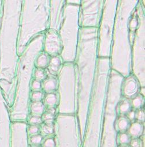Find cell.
<instances>
[{"mask_svg": "<svg viewBox=\"0 0 145 147\" xmlns=\"http://www.w3.org/2000/svg\"><path fill=\"white\" fill-rule=\"evenodd\" d=\"M132 108L130 99L122 96L117 106V112L119 115H126Z\"/></svg>", "mask_w": 145, "mask_h": 147, "instance_id": "obj_21", "label": "cell"}, {"mask_svg": "<svg viewBox=\"0 0 145 147\" xmlns=\"http://www.w3.org/2000/svg\"><path fill=\"white\" fill-rule=\"evenodd\" d=\"M140 87L138 79L131 73L123 78L121 85L122 96L131 99L139 93Z\"/></svg>", "mask_w": 145, "mask_h": 147, "instance_id": "obj_16", "label": "cell"}, {"mask_svg": "<svg viewBox=\"0 0 145 147\" xmlns=\"http://www.w3.org/2000/svg\"><path fill=\"white\" fill-rule=\"evenodd\" d=\"M26 122L29 125H40L42 122V119L41 115L35 114H29L27 119Z\"/></svg>", "mask_w": 145, "mask_h": 147, "instance_id": "obj_31", "label": "cell"}, {"mask_svg": "<svg viewBox=\"0 0 145 147\" xmlns=\"http://www.w3.org/2000/svg\"><path fill=\"white\" fill-rule=\"evenodd\" d=\"M110 71L109 57H98L81 147H100Z\"/></svg>", "mask_w": 145, "mask_h": 147, "instance_id": "obj_4", "label": "cell"}, {"mask_svg": "<svg viewBox=\"0 0 145 147\" xmlns=\"http://www.w3.org/2000/svg\"><path fill=\"white\" fill-rule=\"evenodd\" d=\"M58 86L57 76H51L46 77L42 81V90L45 93L55 92Z\"/></svg>", "mask_w": 145, "mask_h": 147, "instance_id": "obj_20", "label": "cell"}, {"mask_svg": "<svg viewBox=\"0 0 145 147\" xmlns=\"http://www.w3.org/2000/svg\"><path fill=\"white\" fill-rule=\"evenodd\" d=\"M63 63V61L60 55L50 56L49 65L46 68L47 72L52 76H57Z\"/></svg>", "mask_w": 145, "mask_h": 147, "instance_id": "obj_19", "label": "cell"}, {"mask_svg": "<svg viewBox=\"0 0 145 147\" xmlns=\"http://www.w3.org/2000/svg\"><path fill=\"white\" fill-rule=\"evenodd\" d=\"M42 147H56L54 138L49 137L44 140L41 143Z\"/></svg>", "mask_w": 145, "mask_h": 147, "instance_id": "obj_38", "label": "cell"}, {"mask_svg": "<svg viewBox=\"0 0 145 147\" xmlns=\"http://www.w3.org/2000/svg\"><path fill=\"white\" fill-rule=\"evenodd\" d=\"M43 102L45 106V107H56L58 105V97L57 93L55 92L46 93L45 94Z\"/></svg>", "mask_w": 145, "mask_h": 147, "instance_id": "obj_25", "label": "cell"}, {"mask_svg": "<svg viewBox=\"0 0 145 147\" xmlns=\"http://www.w3.org/2000/svg\"><path fill=\"white\" fill-rule=\"evenodd\" d=\"M45 69H46L35 68L33 72V78L42 81L47 77V71H46Z\"/></svg>", "mask_w": 145, "mask_h": 147, "instance_id": "obj_32", "label": "cell"}, {"mask_svg": "<svg viewBox=\"0 0 145 147\" xmlns=\"http://www.w3.org/2000/svg\"><path fill=\"white\" fill-rule=\"evenodd\" d=\"M51 14L49 28L58 30L63 17L65 0H50Z\"/></svg>", "mask_w": 145, "mask_h": 147, "instance_id": "obj_17", "label": "cell"}, {"mask_svg": "<svg viewBox=\"0 0 145 147\" xmlns=\"http://www.w3.org/2000/svg\"><path fill=\"white\" fill-rule=\"evenodd\" d=\"M44 140L43 135L40 133L28 136V142L32 145H40Z\"/></svg>", "mask_w": 145, "mask_h": 147, "instance_id": "obj_29", "label": "cell"}, {"mask_svg": "<svg viewBox=\"0 0 145 147\" xmlns=\"http://www.w3.org/2000/svg\"><path fill=\"white\" fill-rule=\"evenodd\" d=\"M28 147H42V146H40V145H29V144Z\"/></svg>", "mask_w": 145, "mask_h": 147, "instance_id": "obj_43", "label": "cell"}, {"mask_svg": "<svg viewBox=\"0 0 145 147\" xmlns=\"http://www.w3.org/2000/svg\"><path fill=\"white\" fill-rule=\"evenodd\" d=\"M140 0H118L109 56L111 69L123 78L131 74L130 22Z\"/></svg>", "mask_w": 145, "mask_h": 147, "instance_id": "obj_5", "label": "cell"}, {"mask_svg": "<svg viewBox=\"0 0 145 147\" xmlns=\"http://www.w3.org/2000/svg\"><path fill=\"white\" fill-rule=\"evenodd\" d=\"M80 5L66 3L61 24L58 30L62 50L60 56L63 63H74L79 38Z\"/></svg>", "mask_w": 145, "mask_h": 147, "instance_id": "obj_8", "label": "cell"}, {"mask_svg": "<svg viewBox=\"0 0 145 147\" xmlns=\"http://www.w3.org/2000/svg\"><path fill=\"white\" fill-rule=\"evenodd\" d=\"M132 108L134 110H137L138 109L143 107L144 104V96L142 95L140 93L134 96L130 99Z\"/></svg>", "mask_w": 145, "mask_h": 147, "instance_id": "obj_28", "label": "cell"}, {"mask_svg": "<svg viewBox=\"0 0 145 147\" xmlns=\"http://www.w3.org/2000/svg\"><path fill=\"white\" fill-rule=\"evenodd\" d=\"M118 0H104L97 26L98 57H109Z\"/></svg>", "mask_w": 145, "mask_h": 147, "instance_id": "obj_11", "label": "cell"}, {"mask_svg": "<svg viewBox=\"0 0 145 147\" xmlns=\"http://www.w3.org/2000/svg\"><path fill=\"white\" fill-rule=\"evenodd\" d=\"M144 137L143 140H141L140 138H134L131 139L128 145L130 147H144Z\"/></svg>", "mask_w": 145, "mask_h": 147, "instance_id": "obj_34", "label": "cell"}, {"mask_svg": "<svg viewBox=\"0 0 145 147\" xmlns=\"http://www.w3.org/2000/svg\"><path fill=\"white\" fill-rule=\"evenodd\" d=\"M142 2V3H143V5H145V0H140Z\"/></svg>", "mask_w": 145, "mask_h": 147, "instance_id": "obj_44", "label": "cell"}, {"mask_svg": "<svg viewBox=\"0 0 145 147\" xmlns=\"http://www.w3.org/2000/svg\"><path fill=\"white\" fill-rule=\"evenodd\" d=\"M98 29L81 26L74 61L77 76V107L76 115L83 141L89 102L95 79L98 50Z\"/></svg>", "mask_w": 145, "mask_h": 147, "instance_id": "obj_2", "label": "cell"}, {"mask_svg": "<svg viewBox=\"0 0 145 147\" xmlns=\"http://www.w3.org/2000/svg\"><path fill=\"white\" fill-rule=\"evenodd\" d=\"M27 131L28 136L40 133V125H29L27 126Z\"/></svg>", "mask_w": 145, "mask_h": 147, "instance_id": "obj_35", "label": "cell"}, {"mask_svg": "<svg viewBox=\"0 0 145 147\" xmlns=\"http://www.w3.org/2000/svg\"><path fill=\"white\" fill-rule=\"evenodd\" d=\"M50 0H22L18 53L19 56L30 40L49 28Z\"/></svg>", "mask_w": 145, "mask_h": 147, "instance_id": "obj_6", "label": "cell"}, {"mask_svg": "<svg viewBox=\"0 0 145 147\" xmlns=\"http://www.w3.org/2000/svg\"><path fill=\"white\" fill-rule=\"evenodd\" d=\"M141 1L136 11L138 16V25L132 40L131 73L138 79L141 87L145 86V10Z\"/></svg>", "mask_w": 145, "mask_h": 147, "instance_id": "obj_10", "label": "cell"}, {"mask_svg": "<svg viewBox=\"0 0 145 147\" xmlns=\"http://www.w3.org/2000/svg\"><path fill=\"white\" fill-rule=\"evenodd\" d=\"M131 122L126 115L117 116L115 122V127L118 133L127 131Z\"/></svg>", "mask_w": 145, "mask_h": 147, "instance_id": "obj_23", "label": "cell"}, {"mask_svg": "<svg viewBox=\"0 0 145 147\" xmlns=\"http://www.w3.org/2000/svg\"><path fill=\"white\" fill-rule=\"evenodd\" d=\"M127 118L131 121L132 122L135 120V110L131 109L126 115Z\"/></svg>", "mask_w": 145, "mask_h": 147, "instance_id": "obj_39", "label": "cell"}, {"mask_svg": "<svg viewBox=\"0 0 145 147\" xmlns=\"http://www.w3.org/2000/svg\"><path fill=\"white\" fill-rule=\"evenodd\" d=\"M57 114L56 107H47L41 117L44 122H53Z\"/></svg>", "mask_w": 145, "mask_h": 147, "instance_id": "obj_26", "label": "cell"}, {"mask_svg": "<svg viewBox=\"0 0 145 147\" xmlns=\"http://www.w3.org/2000/svg\"><path fill=\"white\" fill-rule=\"evenodd\" d=\"M123 78L119 74L111 69L108 78L100 147L117 146L118 132L115 127V122L118 116L117 106L122 97L121 85Z\"/></svg>", "mask_w": 145, "mask_h": 147, "instance_id": "obj_7", "label": "cell"}, {"mask_svg": "<svg viewBox=\"0 0 145 147\" xmlns=\"http://www.w3.org/2000/svg\"><path fill=\"white\" fill-rule=\"evenodd\" d=\"M30 90L31 91L42 90V81L33 78L30 83Z\"/></svg>", "mask_w": 145, "mask_h": 147, "instance_id": "obj_37", "label": "cell"}, {"mask_svg": "<svg viewBox=\"0 0 145 147\" xmlns=\"http://www.w3.org/2000/svg\"><path fill=\"white\" fill-rule=\"evenodd\" d=\"M139 93H140V94H142V95L144 96V86L140 87V90H139Z\"/></svg>", "mask_w": 145, "mask_h": 147, "instance_id": "obj_41", "label": "cell"}, {"mask_svg": "<svg viewBox=\"0 0 145 147\" xmlns=\"http://www.w3.org/2000/svg\"><path fill=\"white\" fill-rule=\"evenodd\" d=\"M131 137L127 131L119 132L117 135V143L120 144H128Z\"/></svg>", "mask_w": 145, "mask_h": 147, "instance_id": "obj_30", "label": "cell"}, {"mask_svg": "<svg viewBox=\"0 0 145 147\" xmlns=\"http://www.w3.org/2000/svg\"><path fill=\"white\" fill-rule=\"evenodd\" d=\"M44 37V33L33 38L19 56L14 99L10 107L12 121H26L30 114V83L33 79V72L36 68V58L43 51Z\"/></svg>", "mask_w": 145, "mask_h": 147, "instance_id": "obj_3", "label": "cell"}, {"mask_svg": "<svg viewBox=\"0 0 145 147\" xmlns=\"http://www.w3.org/2000/svg\"><path fill=\"white\" fill-rule=\"evenodd\" d=\"M117 147H130L128 144H120L117 145Z\"/></svg>", "mask_w": 145, "mask_h": 147, "instance_id": "obj_42", "label": "cell"}, {"mask_svg": "<svg viewBox=\"0 0 145 147\" xmlns=\"http://www.w3.org/2000/svg\"><path fill=\"white\" fill-rule=\"evenodd\" d=\"M56 147H81L78 121L76 114H57L54 121Z\"/></svg>", "mask_w": 145, "mask_h": 147, "instance_id": "obj_12", "label": "cell"}, {"mask_svg": "<svg viewBox=\"0 0 145 147\" xmlns=\"http://www.w3.org/2000/svg\"><path fill=\"white\" fill-rule=\"evenodd\" d=\"M135 120L144 122L145 120V111L144 107L135 110Z\"/></svg>", "mask_w": 145, "mask_h": 147, "instance_id": "obj_36", "label": "cell"}, {"mask_svg": "<svg viewBox=\"0 0 145 147\" xmlns=\"http://www.w3.org/2000/svg\"><path fill=\"white\" fill-rule=\"evenodd\" d=\"M11 122L10 107L0 88V147H11Z\"/></svg>", "mask_w": 145, "mask_h": 147, "instance_id": "obj_14", "label": "cell"}, {"mask_svg": "<svg viewBox=\"0 0 145 147\" xmlns=\"http://www.w3.org/2000/svg\"><path fill=\"white\" fill-rule=\"evenodd\" d=\"M50 59V56L42 51L37 56L35 60V67L36 68L46 69L48 67Z\"/></svg>", "mask_w": 145, "mask_h": 147, "instance_id": "obj_22", "label": "cell"}, {"mask_svg": "<svg viewBox=\"0 0 145 147\" xmlns=\"http://www.w3.org/2000/svg\"><path fill=\"white\" fill-rule=\"evenodd\" d=\"M62 50V43L58 32L49 28L44 33L43 51L50 56L60 55Z\"/></svg>", "mask_w": 145, "mask_h": 147, "instance_id": "obj_15", "label": "cell"}, {"mask_svg": "<svg viewBox=\"0 0 145 147\" xmlns=\"http://www.w3.org/2000/svg\"><path fill=\"white\" fill-rule=\"evenodd\" d=\"M45 110V106L42 100L32 101L29 105V112L32 114L42 115Z\"/></svg>", "mask_w": 145, "mask_h": 147, "instance_id": "obj_24", "label": "cell"}, {"mask_svg": "<svg viewBox=\"0 0 145 147\" xmlns=\"http://www.w3.org/2000/svg\"><path fill=\"white\" fill-rule=\"evenodd\" d=\"M22 0H3L0 17V88L10 107L19 60L18 41Z\"/></svg>", "mask_w": 145, "mask_h": 147, "instance_id": "obj_1", "label": "cell"}, {"mask_svg": "<svg viewBox=\"0 0 145 147\" xmlns=\"http://www.w3.org/2000/svg\"><path fill=\"white\" fill-rule=\"evenodd\" d=\"M58 114H74L77 107V76L75 63H64L57 76Z\"/></svg>", "mask_w": 145, "mask_h": 147, "instance_id": "obj_9", "label": "cell"}, {"mask_svg": "<svg viewBox=\"0 0 145 147\" xmlns=\"http://www.w3.org/2000/svg\"><path fill=\"white\" fill-rule=\"evenodd\" d=\"M45 95V92L42 90L32 91L30 94V100L32 101L42 100Z\"/></svg>", "mask_w": 145, "mask_h": 147, "instance_id": "obj_33", "label": "cell"}, {"mask_svg": "<svg viewBox=\"0 0 145 147\" xmlns=\"http://www.w3.org/2000/svg\"><path fill=\"white\" fill-rule=\"evenodd\" d=\"M81 0H65L66 3L80 5Z\"/></svg>", "mask_w": 145, "mask_h": 147, "instance_id": "obj_40", "label": "cell"}, {"mask_svg": "<svg viewBox=\"0 0 145 147\" xmlns=\"http://www.w3.org/2000/svg\"><path fill=\"white\" fill-rule=\"evenodd\" d=\"M104 0H81L80 5V26L97 27Z\"/></svg>", "mask_w": 145, "mask_h": 147, "instance_id": "obj_13", "label": "cell"}, {"mask_svg": "<svg viewBox=\"0 0 145 147\" xmlns=\"http://www.w3.org/2000/svg\"><path fill=\"white\" fill-rule=\"evenodd\" d=\"M144 122L135 120L131 122L127 132L131 138H140L144 134Z\"/></svg>", "mask_w": 145, "mask_h": 147, "instance_id": "obj_18", "label": "cell"}, {"mask_svg": "<svg viewBox=\"0 0 145 147\" xmlns=\"http://www.w3.org/2000/svg\"><path fill=\"white\" fill-rule=\"evenodd\" d=\"M40 131L42 135L51 136L54 132V124L53 122H44L40 125Z\"/></svg>", "mask_w": 145, "mask_h": 147, "instance_id": "obj_27", "label": "cell"}]
</instances>
